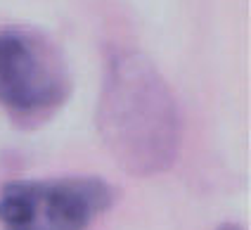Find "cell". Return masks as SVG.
Segmentation results:
<instances>
[{"label":"cell","mask_w":251,"mask_h":230,"mask_svg":"<svg viewBox=\"0 0 251 230\" xmlns=\"http://www.w3.org/2000/svg\"><path fill=\"white\" fill-rule=\"evenodd\" d=\"M102 143L133 176L166 171L180 150V114L164 76L140 52L112 59L98 104Z\"/></svg>","instance_id":"cell-1"},{"label":"cell","mask_w":251,"mask_h":230,"mask_svg":"<svg viewBox=\"0 0 251 230\" xmlns=\"http://www.w3.org/2000/svg\"><path fill=\"white\" fill-rule=\"evenodd\" d=\"M112 202V185L93 176L12 180L0 190V223L5 230H85Z\"/></svg>","instance_id":"cell-2"},{"label":"cell","mask_w":251,"mask_h":230,"mask_svg":"<svg viewBox=\"0 0 251 230\" xmlns=\"http://www.w3.org/2000/svg\"><path fill=\"white\" fill-rule=\"evenodd\" d=\"M69 93L64 59L45 38L0 31V102L17 116L48 114Z\"/></svg>","instance_id":"cell-3"},{"label":"cell","mask_w":251,"mask_h":230,"mask_svg":"<svg viewBox=\"0 0 251 230\" xmlns=\"http://www.w3.org/2000/svg\"><path fill=\"white\" fill-rule=\"evenodd\" d=\"M221 230H242V228H239V226H223Z\"/></svg>","instance_id":"cell-4"}]
</instances>
